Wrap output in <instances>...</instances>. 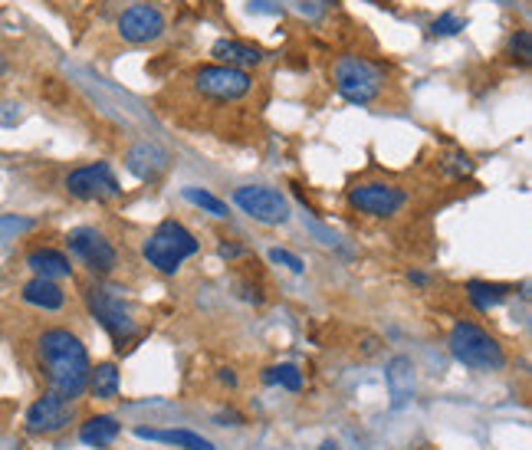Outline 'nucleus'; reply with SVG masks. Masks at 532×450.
<instances>
[{"label":"nucleus","mask_w":532,"mask_h":450,"mask_svg":"<svg viewBox=\"0 0 532 450\" xmlns=\"http://www.w3.org/2000/svg\"><path fill=\"white\" fill-rule=\"evenodd\" d=\"M36 359L53 395H60L63 401H76L86 395L92 365L79 335H72L70 329H46L36 339Z\"/></svg>","instance_id":"1"},{"label":"nucleus","mask_w":532,"mask_h":450,"mask_svg":"<svg viewBox=\"0 0 532 450\" xmlns=\"http://www.w3.org/2000/svg\"><path fill=\"white\" fill-rule=\"evenodd\" d=\"M201 250L198 237L178 220H162L154 227V234L145 240V260L158 273H178L181 263Z\"/></svg>","instance_id":"2"},{"label":"nucleus","mask_w":532,"mask_h":450,"mask_svg":"<svg viewBox=\"0 0 532 450\" xmlns=\"http://www.w3.org/2000/svg\"><path fill=\"white\" fill-rule=\"evenodd\" d=\"M451 355L461 365L467 369H477V371H499L506 365V352L503 345L487 333V329H480L473 323H457L451 329Z\"/></svg>","instance_id":"3"},{"label":"nucleus","mask_w":532,"mask_h":450,"mask_svg":"<svg viewBox=\"0 0 532 450\" xmlns=\"http://www.w3.org/2000/svg\"><path fill=\"white\" fill-rule=\"evenodd\" d=\"M332 80L339 96L349 99L352 106H369L381 96V72L365 60H359V56H342L332 66Z\"/></svg>","instance_id":"4"},{"label":"nucleus","mask_w":532,"mask_h":450,"mask_svg":"<svg viewBox=\"0 0 532 450\" xmlns=\"http://www.w3.org/2000/svg\"><path fill=\"white\" fill-rule=\"evenodd\" d=\"M86 303H89L92 315L99 319L102 329L118 342V349H122V342H128V339L135 335V319H132L126 303L116 296V289L86 286Z\"/></svg>","instance_id":"5"},{"label":"nucleus","mask_w":532,"mask_h":450,"mask_svg":"<svg viewBox=\"0 0 532 450\" xmlns=\"http://www.w3.org/2000/svg\"><path fill=\"white\" fill-rule=\"evenodd\" d=\"M194 86L217 102H237L253 89V76L237 66H201L194 72Z\"/></svg>","instance_id":"6"},{"label":"nucleus","mask_w":532,"mask_h":450,"mask_svg":"<svg viewBox=\"0 0 532 450\" xmlns=\"http://www.w3.org/2000/svg\"><path fill=\"white\" fill-rule=\"evenodd\" d=\"M66 191L79 201H116L122 194L116 174H112V168L106 162L82 164V168L70 172L66 174Z\"/></svg>","instance_id":"7"},{"label":"nucleus","mask_w":532,"mask_h":450,"mask_svg":"<svg viewBox=\"0 0 532 450\" xmlns=\"http://www.w3.org/2000/svg\"><path fill=\"white\" fill-rule=\"evenodd\" d=\"M66 243H70V250L76 253L92 273H99V277H108V273L118 267L116 247H112V243L106 240V234H99L96 227H76V230H70Z\"/></svg>","instance_id":"8"},{"label":"nucleus","mask_w":532,"mask_h":450,"mask_svg":"<svg viewBox=\"0 0 532 450\" xmlns=\"http://www.w3.org/2000/svg\"><path fill=\"white\" fill-rule=\"evenodd\" d=\"M234 204L244 214H250L253 220L260 224H286L289 220V201L283 198L276 188H263V184H253V188H237L234 191Z\"/></svg>","instance_id":"9"},{"label":"nucleus","mask_w":532,"mask_h":450,"mask_svg":"<svg viewBox=\"0 0 532 450\" xmlns=\"http://www.w3.org/2000/svg\"><path fill=\"white\" fill-rule=\"evenodd\" d=\"M405 201H407L405 191L388 184V181H369V184H355V188L349 191V204L369 217L397 214V211L405 208Z\"/></svg>","instance_id":"10"},{"label":"nucleus","mask_w":532,"mask_h":450,"mask_svg":"<svg viewBox=\"0 0 532 450\" xmlns=\"http://www.w3.org/2000/svg\"><path fill=\"white\" fill-rule=\"evenodd\" d=\"M118 33L126 43H152L164 33V14L148 4H132V7L118 17Z\"/></svg>","instance_id":"11"},{"label":"nucleus","mask_w":532,"mask_h":450,"mask_svg":"<svg viewBox=\"0 0 532 450\" xmlns=\"http://www.w3.org/2000/svg\"><path fill=\"white\" fill-rule=\"evenodd\" d=\"M72 421V401H63L60 395L46 391L36 398L27 411V431L30 434H56Z\"/></svg>","instance_id":"12"},{"label":"nucleus","mask_w":532,"mask_h":450,"mask_svg":"<svg viewBox=\"0 0 532 450\" xmlns=\"http://www.w3.org/2000/svg\"><path fill=\"white\" fill-rule=\"evenodd\" d=\"M168 164H172V155L154 142H138L135 148L126 155V168L142 181H154L158 174L168 172Z\"/></svg>","instance_id":"13"},{"label":"nucleus","mask_w":532,"mask_h":450,"mask_svg":"<svg viewBox=\"0 0 532 450\" xmlns=\"http://www.w3.org/2000/svg\"><path fill=\"white\" fill-rule=\"evenodd\" d=\"M385 381H388V395H391V408H405L411 398H415L417 388V375H415V361L407 355H395L388 361V371H385Z\"/></svg>","instance_id":"14"},{"label":"nucleus","mask_w":532,"mask_h":450,"mask_svg":"<svg viewBox=\"0 0 532 450\" xmlns=\"http://www.w3.org/2000/svg\"><path fill=\"white\" fill-rule=\"evenodd\" d=\"M210 53L217 60H224V66H237V70L263 63V50L257 43H247V40H217L210 46Z\"/></svg>","instance_id":"15"},{"label":"nucleus","mask_w":532,"mask_h":450,"mask_svg":"<svg viewBox=\"0 0 532 450\" xmlns=\"http://www.w3.org/2000/svg\"><path fill=\"white\" fill-rule=\"evenodd\" d=\"M23 303H30V306H36V309H50V313H56V309L66 306V293L56 286V279L33 277L27 286H23Z\"/></svg>","instance_id":"16"},{"label":"nucleus","mask_w":532,"mask_h":450,"mask_svg":"<svg viewBox=\"0 0 532 450\" xmlns=\"http://www.w3.org/2000/svg\"><path fill=\"white\" fill-rule=\"evenodd\" d=\"M27 267L36 273V277H43V279H60V277H70V273H72L70 257H66V253H60V250H50V247L30 250L27 253Z\"/></svg>","instance_id":"17"},{"label":"nucleus","mask_w":532,"mask_h":450,"mask_svg":"<svg viewBox=\"0 0 532 450\" xmlns=\"http://www.w3.org/2000/svg\"><path fill=\"white\" fill-rule=\"evenodd\" d=\"M135 437L142 441H154V444H174L181 450H217L214 441L201 437L194 431H154V427H135Z\"/></svg>","instance_id":"18"},{"label":"nucleus","mask_w":532,"mask_h":450,"mask_svg":"<svg viewBox=\"0 0 532 450\" xmlns=\"http://www.w3.org/2000/svg\"><path fill=\"white\" fill-rule=\"evenodd\" d=\"M118 431H122V424L116 421V417H108V415H96L89 417V421L79 427V441L82 444H89V447H108V444L116 441Z\"/></svg>","instance_id":"19"},{"label":"nucleus","mask_w":532,"mask_h":450,"mask_svg":"<svg viewBox=\"0 0 532 450\" xmlns=\"http://www.w3.org/2000/svg\"><path fill=\"white\" fill-rule=\"evenodd\" d=\"M86 391H92L99 401H112V398L118 395V369L116 365H112V361H102V365L89 369V388H86Z\"/></svg>","instance_id":"20"},{"label":"nucleus","mask_w":532,"mask_h":450,"mask_svg":"<svg viewBox=\"0 0 532 450\" xmlns=\"http://www.w3.org/2000/svg\"><path fill=\"white\" fill-rule=\"evenodd\" d=\"M467 296H470V303L477 309H493V306H499L506 296H509V286H499V283H483V279H470L467 283Z\"/></svg>","instance_id":"21"},{"label":"nucleus","mask_w":532,"mask_h":450,"mask_svg":"<svg viewBox=\"0 0 532 450\" xmlns=\"http://www.w3.org/2000/svg\"><path fill=\"white\" fill-rule=\"evenodd\" d=\"M263 381H266V385H280V388H286V391H299V388H303V371H299L296 365L283 361V365H270V369L263 371Z\"/></svg>","instance_id":"22"},{"label":"nucleus","mask_w":532,"mask_h":450,"mask_svg":"<svg viewBox=\"0 0 532 450\" xmlns=\"http://www.w3.org/2000/svg\"><path fill=\"white\" fill-rule=\"evenodd\" d=\"M181 194H184V201H191L194 208L208 211V214H214V217H227V204L217 198V194H210V191H204V188H184Z\"/></svg>","instance_id":"23"},{"label":"nucleus","mask_w":532,"mask_h":450,"mask_svg":"<svg viewBox=\"0 0 532 450\" xmlns=\"http://www.w3.org/2000/svg\"><path fill=\"white\" fill-rule=\"evenodd\" d=\"M509 53L519 60V63H529L532 60V33L529 30H516V36L509 40Z\"/></svg>","instance_id":"24"},{"label":"nucleus","mask_w":532,"mask_h":450,"mask_svg":"<svg viewBox=\"0 0 532 450\" xmlns=\"http://www.w3.org/2000/svg\"><path fill=\"white\" fill-rule=\"evenodd\" d=\"M463 30V17H457V14H441V17L431 23V33L434 36H453Z\"/></svg>","instance_id":"25"},{"label":"nucleus","mask_w":532,"mask_h":450,"mask_svg":"<svg viewBox=\"0 0 532 450\" xmlns=\"http://www.w3.org/2000/svg\"><path fill=\"white\" fill-rule=\"evenodd\" d=\"M443 168H447L451 174H457V178H463V174L473 172V162H470V155L453 152V155H447V158H443Z\"/></svg>","instance_id":"26"},{"label":"nucleus","mask_w":532,"mask_h":450,"mask_svg":"<svg viewBox=\"0 0 532 450\" xmlns=\"http://www.w3.org/2000/svg\"><path fill=\"white\" fill-rule=\"evenodd\" d=\"M270 260L280 263V267H286V270H293V273H303V270H306V263L299 260L296 253L280 250V247H273V250H270Z\"/></svg>","instance_id":"27"},{"label":"nucleus","mask_w":532,"mask_h":450,"mask_svg":"<svg viewBox=\"0 0 532 450\" xmlns=\"http://www.w3.org/2000/svg\"><path fill=\"white\" fill-rule=\"evenodd\" d=\"M217 379L224 381V385H230V388L237 385V375H234V371H230V369H220V375H217Z\"/></svg>","instance_id":"28"},{"label":"nucleus","mask_w":532,"mask_h":450,"mask_svg":"<svg viewBox=\"0 0 532 450\" xmlns=\"http://www.w3.org/2000/svg\"><path fill=\"white\" fill-rule=\"evenodd\" d=\"M237 253H240V250H237V247H227V243H224V247H220V257H237Z\"/></svg>","instance_id":"29"},{"label":"nucleus","mask_w":532,"mask_h":450,"mask_svg":"<svg viewBox=\"0 0 532 450\" xmlns=\"http://www.w3.org/2000/svg\"><path fill=\"white\" fill-rule=\"evenodd\" d=\"M411 283H417V286H421V283H427V277H425V273H411Z\"/></svg>","instance_id":"30"},{"label":"nucleus","mask_w":532,"mask_h":450,"mask_svg":"<svg viewBox=\"0 0 532 450\" xmlns=\"http://www.w3.org/2000/svg\"><path fill=\"white\" fill-rule=\"evenodd\" d=\"M319 450H342V447H339V444H335V441H325V444H322V447H319Z\"/></svg>","instance_id":"31"}]
</instances>
